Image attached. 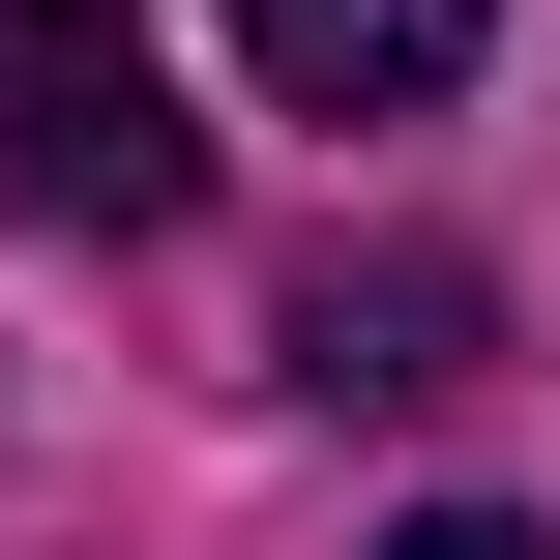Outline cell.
Listing matches in <instances>:
<instances>
[{
  "label": "cell",
  "instance_id": "277c9868",
  "mask_svg": "<svg viewBox=\"0 0 560 560\" xmlns=\"http://www.w3.org/2000/svg\"><path fill=\"white\" fill-rule=\"evenodd\" d=\"M384 560H560V532H502V502H413V532H384Z\"/></svg>",
  "mask_w": 560,
  "mask_h": 560
},
{
  "label": "cell",
  "instance_id": "3957f363",
  "mask_svg": "<svg viewBox=\"0 0 560 560\" xmlns=\"http://www.w3.org/2000/svg\"><path fill=\"white\" fill-rule=\"evenodd\" d=\"M295 384H472V266H325L295 295Z\"/></svg>",
  "mask_w": 560,
  "mask_h": 560
},
{
  "label": "cell",
  "instance_id": "7a4b0ae2",
  "mask_svg": "<svg viewBox=\"0 0 560 560\" xmlns=\"http://www.w3.org/2000/svg\"><path fill=\"white\" fill-rule=\"evenodd\" d=\"M472 30H502V0H236V59H266L295 118H443Z\"/></svg>",
  "mask_w": 560,
  "mask_h": 560
},
{
  "label": "cell",
  "instance_id": "6da1fadb",
  "mask_svg": "<svg viewBox=\"0 0 560 560\" xmlns=\"http://www.w3.org/2000/svg\"><path fill=\"white\" fill-rule=\"evenodd\" d=\"M0 207L30 236H177L207 207V118L148 89L118 0H0Z\"/></svg>",
  "mask_w": 560,
  "mask_h": 560
}]
</instances>
